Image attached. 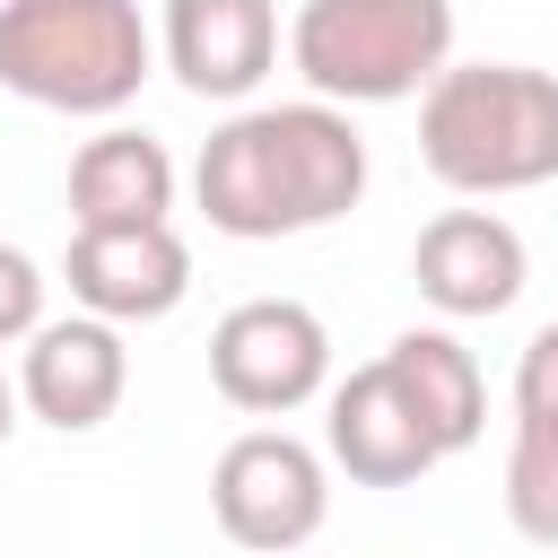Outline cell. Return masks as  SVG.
<instances>
[{"label": "cell", "mask_w": 558, "mask_h": 558, "mask_svg": "<svg viewBox=\"0 0 558 558\" xmlns=\"http://www.w3.org/2000/svg\"><path fill=\"white\" fill-rule=\"evenodd\" d=\"M506 523H514L532 549H558V410H514Z\"/></svg>", "instance_id": "14"}, {"label": "cell", "mask_w": 558, "mask_h": 558, "mask_svg": "<svg viewBox=\"0 0 558 558\" xmlns=\"http://www.w3.org/2000/svg\"><path fill=\"white\" fill-rule=\"evenodd\" d=\"M9 427H17V384L0 375V445H9Z\"/></svg>", "instance_id": "17"}, {"label": "cell", "mask_w": 558, "mask_h": 558, "mask_svg": "<svg viewBox=\"0 0 558 558\" xmlns=\"http://www.w3.org/2000/svg\"><path fill=\"white\" fill-rule=\"evenodd\" d=\"M514 410H558V323H541L514 357Z\"/></svg>", "instance_id": "16"}, {"label": "cell", "mask_w": 558, "mask_h": 558, "mask_svg": "<svg viewBox=\"0 0 558 558\" xmlns=\"http://www.w3.org/2000/svg\"><path fill=\"white\" fill-rule=\"evenodd\" d=\"M209 384H218V401H235L253 418L305 410L331 384V331H323V314L296 305V296H244L209 331Z\"/></svg>", "instance_id": "5"}, {"label": "cell", "mask_w": 558, "mask_h": 558, "mask_svg": "<svg viewBox=\"0 0 558 558\" xmlns=\"http://www.w3.org/2000/svg\"><path fill=\"white\" fill-rule=\"evenodd\" d=\"M392 375H401V392L418 401V418L436 427V445L445 453H462V445H480V418H488V384H480V357L453 340V331H436V323H418V331H401L392 349Z\"/></svg>", "instance_id": "13"}, {"label": "cell", "mask_w": 558, "mask_h": 558, "mask_svg": "<svg viewBox=\"0 0 558 558\" xmlns=\"http://www.w3.org/2000/svg\"><path fill=\"white\" fill-rule=\"evenodd\" d=\"M288 61L331 105H401L453 61V0H305Z\"/></svg>", "instance_id": "4"}, {"label": "cell", "mask_w": 558, "mask_h": 558, "mask_svg": "<svg viewBox=\"0 0 558 558\" xmlns=\"http://www.w3.org/2000/svg\"><path fill=\"white\" fill-rule=\"evenodd\" d=\"M410 279L436 314L453 323H480V314H506L532 279V253L523 235L497 218V209H445L418 227V253H410Z\"/></svg>", "instance_id": "11"}, {"label": "cell", "mask_w": 558, "mask_h": 558, "mask_svg": "<svg viewBox=\"0 0 558 558\" xmlns=\"http://www.w3.org/2000/svg\"><path fill=\"white\" fill-rule=\"evenodd\" d=\"M148 70L140 0H0V87L44 113H122Z\"/></svg>", "instance_id": "3"}, {"label": "cell", "mask_w": 558, "mask_h": 558, "mask_svg": "<svg viewBox=\"0 0 558 558\" xmlns=\"http://www.w3.org/2000/svg\"><path fill=\"white\" fill-rule=\"evenodd\" d=\"M35 323H44V270H35V253L0 244V349L26 340Z\"/></svg>", "instance_id": "15"}, {"label": "cell", "mask_w": 558, "mask_h": 558, "mask_svg": "<svg viewBox=\"0 0 558 558\" xmlns=\"http://www.w3.org/2000/svg\"><path fill=\"white\" fill-rule=\"evenodd\" d=\"M192 192H201V218L235 244L314 235L366 201V140H357L349 105H331V96L244 105L201 140Z\"/></svg>", "instance_id": "1"}, {"label": "cell", "mask_w": 558, "mask_h": 558, "mask_svg": "<svg viewBox=\"0 0 558 558\" xmlns=\"http://www.w3.org/2000/svg\"><path fill=\"white\" fill-rule=\"evenodd\" d=\"M174 209V157L148 131H96L70 157V218L78 227H140Z\"/></svg>", "instance_id": "12"}, {"label": "cell", "mask_w": 558, "mask_h": 558, "mask_svg": "<svg viewBox=\"0 0 558 558\" xmlns=\"http://www.w3.org/2000/svg\"><path fill=\"white\" fill-rule=\"evenodd\" d=\"M70 296L87 314H113V323H157L192 296V244L166 227V218H140V227H78L70 235V262H61Z\"/></svg>", "instance_id": "8"}, {"label": "cell", "mask_w": 558, "mask_h": 558, "mask_svg": "<svg viewBox=\"0 0 558 558\" xmlns=\"http://www.w3.org/2000/svg\"><path fill=\"white\" fill-rule=\"evenodd\" d=\"M323 445H331V462H340L357 488H410V480H427V471L445 462V445H436V427L418 418V401L401 392L392 357H375V366H357L349 384H331Z\"/></svg>", "instance_id": "9"}, {"label": "cell", "mask_w": 558, "mask_h": 558, "mask_svg": "<svg viewBox=\"0 0 558 558\" xmlns=\"http://www.w3.org/2000/svg\"><path fill=\"white\" fill-rule=\"evenodd\" d=\"M157 52L201 105H244L279 70V0H166Z\"/></svg>", "instance_id": "10"}, {"label": "cell", "mask_w": 558, "mask_h": 558, "mask_svg": "<svg viewBox=\"0 0 558 558\" xmlns=\"http://www.w3.org/2000/svg\"><path fill=\"white\" fill-rule=\"evenodd\" d=\"M418 157L471 201L558 183V78L532 61H445L418 87Z\"/></svg>", "instance_id": "2"}, {"label": "cell", "mask_w": 558, "mask_h": 558, "mask_svg": "<svg viewBox=\"0 0 558 558\" xmlns=\"http://www.w3.org/2000/svg\"><path fill=\"white\" fill-rule=\"evenodd\" d=\"M209 506H218V532L235 549H305L331 514V480H323V453L288 427H253L218 453L209 471Z\"/></svg>", "instance_id": "6"}, {"label": "cell", "mask_w": 558, "mask_h": 558, "mask_svg": "<svg viewBox=\"0 0 558 558\" xmlns=\"http://www.w3.org/2000/svg\"><path fill=\"white\" fill-rule=\"evenodd\" d=\"M122 384H131V349H122V323L113 314H70V323H35L26 331V357H17V401L61 427V436H87L122 410Z\"/></svg>", "instance_id": "7"}]
</instances>
